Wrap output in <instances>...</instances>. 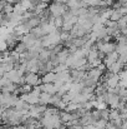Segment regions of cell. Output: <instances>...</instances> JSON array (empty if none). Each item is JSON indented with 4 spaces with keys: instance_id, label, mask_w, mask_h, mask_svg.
<instances>
[{
    "instance_id": "5b68a950",
    "label": "cell",
    "mask_w": 127,
    "mask_h": 129,
    "mask_svg": "<svg viewBox=\"0 0 127 129\" xmlns=\"http://www.w3.org/2000/svg\"><path fill=\"white\" fill-rule=\"evenodd\" d=\"M118 117H120L118 109H110V112H108V120H115Z\"/></svg>"
},
{
    "instance_id": "8992f818",
    "label": "cell",
    "mask_w": 127,
    "mask_h": 129,
    "mask_svg": "<svg viewBox=\"0 0 127 129\" xmlns=\"http://www.w3.org/2000/svg\"><path fill=\"white\" fill-rule=\"evenodd\" d=\"M108 112H110V109L108 108H106V109H102V110H100V117H101V119H103V120H108Z\"/></svg>"
},
{
    "instance_id": "277c9868",
    "label": "cell",
    "mask_w": 127,
    "mask_h": 129,
    "mask_svg": "<svg viewBox=\"0 0 127 129\" xmlns=\"http://www.w3.org/2000/svg\"><path fill=\"white\" fill-rule=\"evenodd\" d=\"M54 80H55V73L54 72H47V73L42 74L41 83H54Z\"/></svg>"
},
{
    "instance_id": "3957f363",
    "label": "cell",
    "mask_w": 127,
    "mask_h": 129,
    "mask_svg": "<svg viewBox=\"0 0 127 129\" xmlns=\"http://www.w3.org/2000/svg\"><path fill=\"white\" fill-rule=\"evenodd\" d=\"M50 99H51V94H49V93L41 91L39 94V104H41V105H49Z\"/></svg>"
},
{
    "instance_id": "7a4b0ae2",
    "label": "cell",
    "mask_w": 127,
    "mask_h": 129,
    "mask_svg": "<svg viewBox=\"0 0 127 129\" xmlns=\"http://www.w3.org/2000/svg\"><path fill=\"white\" fill-rule=\"evenodd\" d=\"M40 89H41V91L49 93L51 95H54V94L57 93V88L54 85V83H41L40 84Z\"/></svg>"
},
{
    "instance_id": "6da1fadb",
    "label": "cell",
    "mask_w": 127,
    "mask_h": 129,
    "mask_svg": "<svg viewBox=\"0 0 127 129\" xmlns=\"http://www.w3.org/2000/svg\"><path fill=\"white\" fill-rule=\"evenodd\" d=\"M24 82L31 86L40 85L41 84V77L38 73H25L24 74Z\"/></svg>"
}]
</instances>
